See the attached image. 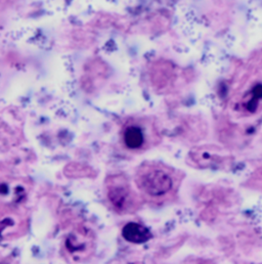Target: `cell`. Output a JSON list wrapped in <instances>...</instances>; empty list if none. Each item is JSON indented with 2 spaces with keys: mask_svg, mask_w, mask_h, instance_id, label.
<instances>
[{
  "mask_svg": "<svg viewBox=\"0 0 262 264\" xmlns=\"http://www.w3.org/2000/svg\"><path fill=\"white\" fill-rule=\"evenodd\" d=\"M138 187L151 197H160L170 192L173 186L171 176L164 170H147L137 179Z\"/></svg>",
  "mask_w": 262,
  "mask_h": 264,
  "instance_id": "cell-1",
  "label": "cell"
},
{
  "mask_svg": "<svg viewBox=\"0 0 262 264\" xmlns=\"http://www.w3.org/2000/svg\"><path fill=\"white\" fill-rule=\"evenodd\" d=\"M108 198L111 204L114 206L118 211H126L131 208V204L133 202L132 195L129 186L125 183H113L111 184L108 189Z\"/></svg>",
  "mask_w": 262,
  "mask_h": 264,
  "instance_id": "cell-2",
  "label": "cell"
},
{
  "mask_svg": "<svg viewBox=\"0 0 262 264\" xmlns=\"http://www.w3.org/2000/svg\"><path fill=\"white\" fill-rule=\"evenodd\" d=\"M122 235L126 241L133 244H143L152 238L151 232L146 226L135 222L127 223L123 227Z\"/></svg>",
  "mask_w": 262,
  "mask_h": 264,
  "instance_id": "cell-3",
  "label": "cell"
},
{
  "mask_svg": "<svg viewBox=\"0 0 262 264\" xmlns=\"http://www.w3.org/2000/svg\"><path fill=\"white\" fill-rule=\"evenodd\" d=\"M145 140L142 129L135 126H131L124 133V142L126 147L131 150L138 149L143 145Z\"/></svg>",
  "mask_w": 262,
  "mask_h": 264,
  "instance_id": "cell-4",
  "label": "cell"
},
{
  "mask_svg": "<svg viewBox=\"0 0 262 264\" xmlns=\"http://www.w3.org/2000/svg\"><path fill=\"white\" fill-rule=\"evenodd\" d=\"M261 97H262V85H257L253 89V98L258 101V99Z\"/></svg>",
  "mask_w": 262,
  "mask_h": 264,
  "instance_id": "cell-5",
  "label": "cell"
}]
</instances>
